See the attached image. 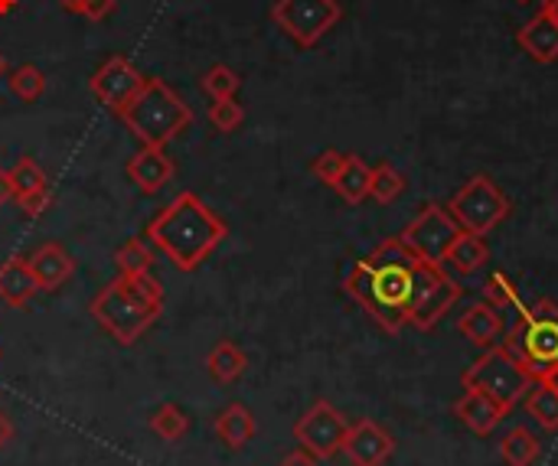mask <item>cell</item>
<instances>
[{
	"label": "cell",
	"instance_id": "1",
	"mask_svg": "<svg viewBox=\"0 0 558 466\" xmlns=\"http://www.w3.org/2000/svg\"><path fill=\"white\" fill-rule=\"evenodd\" d=\"M441 268L418 261L402 238H386L369 258L356 261L347 274V294L386 330L399 333L418 304V297L438 281Z\"/></svg>",
	"mask_w": 558,
	"mask_h": 466
},
{
	"label": "cell",
	"instance_id": "2",
	"mask_svg": "<svg viewBox=\"0 0 558 466\" xmlns=\"http://www.w3.org/2000/svg\"><path fill=\"white\" fill-rule=\"evenodd\" d=\"M229 235V225L196 196L177 193L150 222L147 238L173 261L177 271H196Z\"/></svg>",
	"mask_w": 558,
	"mask_h": 466
},
{
	"label": "cell",
	"instance_id": "3",
	"mask_svg": "<svg viewBox=\"0 0 558 466\" xmlns=\"http://www.w3.org/2000/svg\"><path fill=\"white\" fill-rule=\"evenodd\" d=\"M118 118L141 140V147H167L193 124L190 105L163 78H147L137 98Z\"/></svg>",
	"mask_w": 558,
	"mask_h": 466
},
{
	"label": "cell",
	"instance_id": "4",
	"mask_svg": "<svg viewBox=\"0 0 558 466\" xmlns=\"http://www.w3.org/2000/svg\"><path fill=\"white\" fill-rule=\"evenodd\" d=\"M507 350L526 366L533 379H546L558 366V307L536 301L520 307V323L507 336Z\"/></svg>",
	"mask_w": 558,
	"mask_h": 466
},
{
	"label": "cell",
	"instance_id": "5",
	"mask_svg": "<svg viewBox=\"0 0 558 466\" xmlns=\"http://www.w3.org/2000/svg\"><path fill=\"white\" fill-rule=\"evenodd\" d=\"M163 310L137 301L124 284L121 278H114L111 284H105L95 297H92V317L95 323L121 346H131L137 343L160 317Z\"/></svg>",
	"mask_w": 558,
	"mask_h": 466
},
{
	"label": "cell",
	"instance_id": "6",
	"mask_svg": "<svg viewBox=\"0 0 558 466\" xmlns=\"http://www.w3.org/2000/svg\"><path fill=\"white\" fill-rule=\"evenodd\" d=\"M536 379L507 346H487V353L464 372V389L487 392L504 408H513Z\"/></svg>",
	"mask_w": 558,
	"mask_h": 466
},
{
	"label": "cell",
	"instance_id": "7",
	"mask_svg": "<svg viewBox=\"0 0 558 466\" xmlns=\"http://www.w3.org/2000/svg\"><path fill=\"white\" fill-rule=\"evenodd\" d=\"M448 212L464 232L487 235L510 216V199L490 176H474L451 196Z\"/></svg>",
	"mask_w": 558,
	"mask_h": 466
},
{
	"label": "cell",
	"instance_id": "8",
	"mask_svg": "<svg viewBox=\"0 0 558 466\" xmlns=\"http://www.w3.org/2000/svg\"><path fill=\"white\" fill-rule=\"evenodd\" d=\"M464 229L458 225V219L448 212V206H438V203H432V206H425L409 225H405V232L399 235L402 238V245L418 258V261H425V265H445V258H448V252H451V245H454V238L461 235Z\"/></svg>",
	"mask_w": 558,
	"mask_h": 466
},
{
	"label": "cell",
	"instance_id": "9",
	"mask_svg": "<svg viewBox=\"0 0 558 466\" xmlns=\"http://www.w3.org/2000/svg\"><path fill=\"white\" fill-rule=\"evenodd\" d=\"M343 16L340 0H275L271 20L304 49L317 46Z\"/></svg>",
	"mask_w": 558,
	"mask_h": 466
},
{
	"label": "cell",
	"instance_id": "10",
	"mask_svg": "<svg viewBox=\"0 0 558 466\" xmlns=\"http://www.w3.org/2000/svg\"><path fill=\"white\" fill-rule=\"evenodd\" d=\"M144 82H147V75L131 59L111 56V59H105L95 69V75L88 78V88H92V95H95L98 105H105L108 111L121 114L137 98V91L144 88Z\"/></svg>",
	"mask_w": 558,
	"mask_h": 466
},
{
	"label": "cell",
	"instance_id": "11",
	"mask_svg": "<svg viewBox=\"0 0 558 466\" xmlns=\"http://www.w3.org/2000/svg\"><path fill=\"white\" fill-rule=\"evenodd\" d=\"M350 421L330 405V402H317L298 425H294V438L304 451H311L317 461H327L333 454L343 451Z\"/></svg>",
	"mask_w": 558,
	"mask_h": 466
},
{
	"label": "cell",
	"instance_id": "12",
	"mask_svg": "<svg viewBox=\"0 0 558 466\" xmlns=\"http://www.w3.org/2000/svg\"><path fill=\"white\" fill-rule=\"evenodd\" d=\"M396 451V441L389 431H383L376 421L363 418L356 425H350L347 441H343V454L350 457L353 466H383Z\"/></svg>",
	"mask_w": 558,
	"mask_h": 466
},
{
	"label": "cell",
	"instance_id": "13",
	"mask_svg": "<svg viewBox=\"0 0 558 466\" xmlns=\"http://www.w3.org/2000/svg\"><path fill=\"white\" fill-rule=\"evenodd\" d=\"M173 173H177V167H173V160L163 154V147H141V150L128 160V180H131L141 193H147V196L160 193V189L173 180Z\"/></svg>",
	"mask_w": 558,
	"mask_h": 466
},
{
	"label": "cell",
	"instance_id": "14",
	"mask_svg": "<svg viewBox=\"0 0 558 466\" xmlns=\"http://www.w3.org/2000/svg\"><path fill=\"white\" fill-rule=\"evenodd\" d=\"M26 261H29V271H33L39 291H46V294L59 291L75 274V258L59 242H43Z\"/></svg>",
	"mask_w": 558,
	"mask_h": 466
},
{
	"label": "cell",
	"instance_id": "15",
	"mask_svg": "<svg viewBox=\"0 0 558 466\" xmlns=\"http://www.w3.org/2000/svg\"><path fill=\"white\" fill-rule=\"evenodd\" d=\"M458 301H461V284L441 271V274H438V281H435V284L418 297V304H415V310H412V320H409V323H415L418 330H432V327H438V320H441V317H445Z\"/></svg>",
	"mask_w": 558,
	"mask_h": 466
},
{
	"label": "cell",
	"instance_id": "16",
	"mask_svg": "<svg viewBox=\"0 0 558 466\" xmlns=\"http://www.w3.org/2000/svg\"><path fill=\"white\" fill-rule=\"evenodd\" d=\"M517 42H520V49H523L533 62H539V65H553V62H558V23L553 16H546L543 10H539L533 20H526V23L520 26Z\"/></svg>",
	"mask_w": 558,
	"mask_h": 466
},
{
	"label": "cell",
	"instance_id": "17",
	"mask_svg": "<svg viewBox=\"0 0 558 466\" xmlns=\"http://www.w3.org/2000/svg\"><path fill=\"white\" fill-rule=\"evenodd\" d=\"M510 408H504L497 398H490L487 392H477V389H464V395L458 398L454 405V415L474 431V434H490L504 418H507Z\"/></svg>",
	"mask_w": 558,
	"mask_h": 466
},
{
	"label": "cell",
	"instance_id": "18",
	"mask_svg": "<svg viewBox=\"0 0 558 466\" xmlns=\"http://www.w3.org/2000/svg\"><path fill=\"white\" fill-rule=\"evenodd\" d=\"M458 330H461L464 340H471L474 346H484L487 350V346H497V340L504 333V317H500L497 307H490L487 301H481V304H474V307L464 310V317L458 320Z\"/></svg>",
	"mask_w": 558,
	"mask_h": 466
},
{
	"label": "cell",
	"instance_id": "19",
	"mask_svg": "<svg viewBox=\"0 0 558 466\" xmlns=\"http://www.w3.org/2000/svg\"><path fill=\"white\" fill-rule=\"evenodd\" d=\"M213 434H216L226 447L242 451V447L258 434V425H255V415H252L242 402H232V405H226V408L216 415Z\"/></svg>",
	"mask_w": 558,
	"mask_h": 466
},
{
	"label": "cell",
	"instance_id": "20",
	"mask_svg": "<svg viewBox=\"0 0 558 466\" xmlns=\"http://www.w3.org/2000/svg\"><path fill=\"white\" fill-rule=\"evenodd\" d=\"M36 294H39V284H36V278L29 271V261L26 258H7L0 265V301L20 310Z\"/></svg>",
	"mask_w": 558,
	"mask_h": 466
},
{
	"label": "cell",
	"instance_id": "21",
	"mask_svg": "<svg viewBox=\"0 0 558 466\" xmlns=\"http://www.w3.org/2000/svg\"><path fill=\"white\" fill-rule=\"evenodd\" d=\"M490 258V248H487V238L484 235H474V232H461L445 258V265L454 271V274H474L487 265Z\"/></svg>",
	"mask_w": 558,
	"mask_h": 466
},
{
	"label": "cell",
	"instance_id": "22",
	"mask_svg": "<svg viewBox=\"0 0 558 466\" xmlns=\"http://www.w3.org/2000/svg\"><path fill=\"white\" fill-rule=\"evenodd\" d=\"M245 369H248V356H245L235 343H229V340L216 343V346L209 350V356H206V372H209L216 382H222V385L239 382V379L245 376Z\"/></svg>",
	"mask_w": 558,
	"mask_h": 466
},
{
	"label": "cell",
	"instance_id": "23",
	"mask_svg": "<svg viewBox=\"0 0 558 466\" xmlns=\"http://www.w3.org/2000/svg\"><path fill=\"white\" fill-rule=\"evenodd\" d=\"M369 176H373V167H369L363 157L347 154V163H343V170H340L333 189H337L347 203L356 206V203H363V199L369 196Z\"/></svg>",
	"mask_w": 558,
	"mask_h": 466
},
{
	"label": "cell",
	"instance_id": "24",
	"mask_svg": "<svg viewBox=\"0 0 558 466\" xmlns=\"http://www.w3.org/2000/svg\"><path fill=\"white\" fill-rule=\"evenodd\" d=\"M150 431L163 441V444H180L183 438H186V431H190V415L180 408V405H173V402H167V405H160L154 415H150Z\"/></svg>",
	"mask_w": 558,
	"mask_h": 466
},
{
	"label": "cell",
	"instance_id": "25",
	"mask_svg": "<svg viewBox=\"0 0 558 466\" xmlns=\"http://www.w3.org/2000/svg\"><path fill=\"white\" fill-rule=\"evenodd\" d=\"M526 412L546 428V431H556L558 428V392L549 385V382H543V379H536L533 385H530V392H526Z\"/></svg>",
	"mask_w": 558,
	"mask_h": 466
},
{
	"label": "cell",
	"instance_id": "26",
	"mask_svg": "<svg viewBox=\"0 0 558 466\" xmlns=\"http://www.w3.org/2000/svg\"><path fill=\"white\" fill-rule=\"evenodd\" d=\"M500 457L507 466H530L539 457V441L526 431V428H513L504 441H500Z\"/></svg>",
	"mask_w": 558,
	"mask_h": 466
},
{
	"label": "cell",
	"instance_id": "27",
	"mask_svg": "<svg viewBox=\"0 0 558 466\" xmlns=\"http://www.w3.org/2000/svg\"><path fill=\"white\" fill-rule=\"evenodd\" d=\"M405 189V176L392 167V163H379L373 167V176H369V199L376 203H396Z\"/></svg>",
	"mask_w": 558,
	"mask_h": 466
},
{
	"label": "cell",
	"instance_id": "28",
	"mask_svg": "<svg viewBox=\"0 0 558 466\" xmlns=\"http://www.w3.org/2000/svg\"><path fill=\"white\" fill-rule=\"evenodd\" d=\"M118 274H147L154 268V252L144 238H131L114 252Z\"/></svg>",
	"mask_w": 558,
	"mask_h": 466
},
{
	"label": "cell",
	"instance_id": "29",
	"mask_svg": "<svg viewBox=\"0 0 558 466\" xmlns=\"http://www.w3.org/2000/svg\"><path fill=\"white\" fill-rule=\"evenodd\" d=\"M484 301L490 304V307H497V310H517L520 314V307H523V301H520V287L510 281V274H504V271H494L490 278H487V284H484Z\"/></svg>",
	"mask_w": 558,
	"mask_h": 466
},
{
	"label": "cell",
	"instance_id": "30",
	"mask_svg": "<svg viewBox=\"0 0 558 466\" xmlns=\"http://www.w3.org/2000/svg\"><path fill=\"white\" fill-rule=\"evenodd\" d=\"M7 85L20 101H36L46 91V75L36 65H20L7 75Z\"/></svg>",
	"mask_w": 558,
	"mask_h": 466
},
{
	"label": "cell",
	"instance_id": "31",
	"mask_svg": "<svg viewBox=\"0 0 558 466\" xmlns=\"http://www.w3.org/2000/svg\"><path fill=\"white\" fill-rule=\"evenodd\" d=\"M242 78L229 69V65H213L209 72H203L199 78V88L213 98V101H222V98H235Z\"/></svg>",
	"mask_w": 558,
	"mask_h": 466
},
{
	"label": "cell",
	"instance_id": "32",
	"mask_svg": "<svg viewBox=\"0 0 558 466\" xmlns=\"http://www.w3.org/2000/svg\"><path fill=\"white\" fill-rule=\"evenodd\" d=\"M10 180H13V189H16V199L33 193V189H43L46 186V173L43 167L33 160V157H20L13 167H10Z\"/></svg>",
	"mask_w": 558,
	"mask_h": 466
},
{
	"label": "cell",
	"instance_id": "33",
	"mask_svg": "<svg viewBox=\"0 0 558 466\" xmlns=\"http://www.w3.org/2000/svg\"><path fill=\"white\" fill-rule=\"evenodd\" d=\"M242 121H245V108H242L235 98L213 101V108H209V124H213L219 134H232Z\"/></svg>",
	"mask_w": 558,
	"mask_h": 466
},
{
	"label": "cell",
	"instance_id": "34",
	"mask_svg": "<svg viewBox=\"0 0 558 466\" xmlns=\"http://www.w3.org/2000/svg\"><path fill=\"white\" fill-rule=\"evenodd\" d=\"M343 163H347V154H340V150H324L320 157H314L311 173H314L320 183L333 186V183H337V176H340V170H343Z\"/></svg>",
	"mask_w": 558,
	"mask_h": 466
},
{
	"label": "cell",
	"instance_id": "35",
	"mask_svg": "<svg viewBox=\"0 0 558 466\" xmlns=\"http://www.w3.org/2000/svg\"><path fill=\"white\" fill-rule=\"evenodd\" d=\"M16 203H20V209H23V216H26V219H39V216H46V212L52 209L56 196H52V189H49V186H43V189H33V193L20 196Z\"/></svg>",
	"mask_w": 558,
	"mask_h": 466
},
{
	"label": "cell",
	"instance_id": "36",
	"mask_svg": "<svg viewBox=\"0 0 558 466\" xmlns=\"http://www.w3.org/2000/svg\"><path fill=\"white\" fill-rule=\"evenodd\" d=\"M114 7H118V0H82V16L85 20H105V16H111L114 13Z\"/></svg>",
	"mask_w": 558,
	"mask_h": 466
},
{
	"label": "cell",
	"instance_id": "37",
	"mask_svg": "<svg viewBox=\"0 0 558 466\" xmlns=\"http://www.w3.org/2000/svg\"><path fill=\"white\" fill-rule=\"evenodd\" d=\"M13 438H16V425H13V418H10L7 412H0V451L10 447Z\"/></svg>",
	"mask_w": 558,
	"mask_h": 466
},
{
	"label": "cell",
	"instance_id": "38",
	"mask_svg": "<svg viewBox=\"0 0 558 466\" xmlns=\"http://www.w3.org/2000/svg\"><path fill=\"white\" fill-rule=\"evenodd\" d=\"M281 466H320V461H317L311 451H304V447H301V451H291V454L281 461Z\"/></svg>",
	"mask_w": 558,
	"mask_h": 466
},
{
	"label": "cell",
	"instance_id": "39",
	"mask_svg": "<svg viewBox=\"0 0 558 466\" xmlns=\"http://www.w3.org/2000/svg\"><path fill=\"white\" fill-rule=\"evenodd\" d=\"M10 199H16V189H13L10 170H3V167H0V206H7Z\"/></svg>",
	"mask_w": 558,
	"mask_h": 466
},
{
	"label": "cell",
	"instance_id": "40",
	"mask_svg": "<svg viewBox=\"0 0 558 466\" xmlns=\"http://www.w3.org/2000/svg\"><path fill=\"white\" fill-rule=\"evenodd\" d=\"M543 13H546V16H553V20L558 23V0H543Z\"/></svg>",
	"mask_w": 558,
	"mask_h": 466
},
{
	"label": "cell",
	"instance_id": "41",
	"mask_svg": "<svg viewBox=\"0 0 558 466\" xmlns=\"http://www.w3.org/2000/svg\"><path fill=\"white\" fill-rule=\"evenodd\" d=\"M62 3V10H69V13H78L82 10V0H59Z\"/></svg>",
	"mask_w": 558,
	"mask_h": 466
},
{
	"label": "cell",
	"instance_id": "42",
	"mask_svg": "<svg viewBox=\"0 0 558 466\" xmlns=\"http://www.w3.org/2000/svg\"><path fill=\"white\" fill-rule=\"evenodd\" d=\"M16 3H20V0H0V16H3V13H10Z\"/></svg>",
	"mask_w": 558,
	"mask_h": 466
},
{
	"label": "cell",
	"instance_id": "43",
	"mask_svg": "<svg viewBox=\"0 0 558 466\" xmlns=\"http://www.w3.org/2000/svg\"><path fill=\"white\" fill-rule=\"evenodd\" d=\"M543 382H549V385H553V389L558 392V366L553 369V372H549V376H546V379H543Z\"/></svg>",
	"mask_w": 558,
	"mask_h": 466
},
{
	"label": "cell",
	"instance_id": "44",
	"mask_svg": "<svg viewBox=\"0 0 558 466\" xmlns=\"http://www.w3.org/2000/svg\"><path fill=\"white\" fill-rule=\"evenodd\" d=\"M3 75H7V59L0 56V78H3Z\"/></svg>",
	"mask_w": 558,
	"mask_h": 466
},
{
	"label": "cell",
	"instance_id": "45",
	"mask_svg": "<svg viewBox=\"0 0 558 466\" xmlns=\"http://www.w3.org/2000/svg\"><path fill=\"white\" fill-rule=\"evenodd\" d=\"M517 3H533V0H517Z\"/></svg>",
	"mask_w": 558,
	"mask_h": 466
}]
</instances>
